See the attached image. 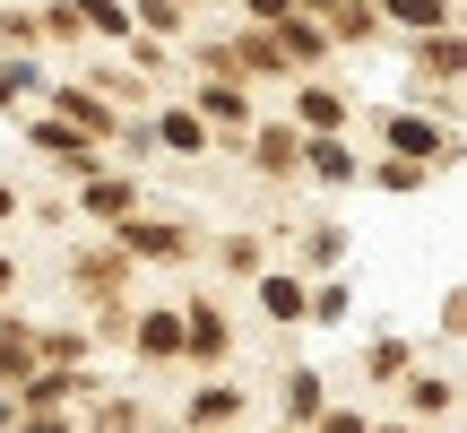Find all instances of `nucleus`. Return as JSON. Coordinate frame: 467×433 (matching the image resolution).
I'll return each instance as SVG.
<instances>
[{
  "label": "nucleus",
  "instance_id": "nucleus-1",
  "mask_svg": "<svg viewBox=\"0 0 467 433\" xmlns=\"http://www.w3.org/2000/svg\"><path fill=\"white\" fill-rule=\"evenodd\" d=\"M121 243H130L139 260H182V251H191V243H182V226H148V216H139V226L121 234Z\"/></svg>",
  "mask_w": 467,
  "mask_h": 433
},
{
  "label": "nucleus",
  "instance_id": "nucleus-2",
  "mask_svg": "<svg viewBox=\"0 0 467 433\" xmlns=\"http://www.w3.org/2000/svg\"><path fill=\"white\" fill-rule=\"evenodd\" d=\"M200 113L217 121V131H243V121H251V96H243V87H208V96H200Z\"/></svg>",
  "mask_w": 467,
  "mask_h": 433
},
{
  "label": "nucleus",
  "instance_id": "nucleus-3",
  "mask_svg": "<svg viewBox=\"0 0 467 433\" xmlns=\"http://www.w3.org/2000/svg\"><path fill=\"white\" fill-rule=\"evenodd\" d=\"M295 113L312 121V131H337V121H347V96H329V87H303V96H295Z\"/></svg>",
  "mask_w": 467,
  "mask_h": 433
},
{
  "label": "nucleus",
  "instance_id": "nucleus-4",
  "mask_svg": "<svg viewBox=\"0 0 467 433\" xmlns=\"http://www.w3.org/2000/svg\"><path fill=\"white\" fill-rule=\"evenodd\" d=\"M389 139H399V156H441V131H433V121H389Z\"/></svg>",
  "mask_w": 467,
  "mask_h": 433
},
{
  "label": "nucleus",
  "instance_id": "nucleus-5",
  "mask_svg": "<svg viewBox=\"0 0 467 433\" xmlns=\"http://www.w3.org/2000/svg\"><path fill=\"white\" fill-rule=\"evenodd\" d=\"M260 303H268L277 321H303V286H295V278H268V286H260Z\"/></svg>",
  "mask_w": 467,
  "mask_h": 433
},
{
  "label": "nucleus",
  "instance_id": "nucleus-6",
  "mask_svg": "<svg viewBox=\"0 0 467 433\" xmlns=\"http://www.w3.org/2000/svg\"><path fill=\"white\" fill-rule=\"evenodd\" d=\"M61 113H69V121H78V131H113V113H104V104H96V96H78V87H69V96H61Z\"/></svg>",
  "mask_w": 467,
  "mask_h": 433
},
{
  "label": "nucleus",
  "instance_id": "nucleus-7",
  "mask_svg": "<svg viewBox=\"0 0 467 433\" xmlns=\"http://www.w3.org/2000/svg\"><path fill=\"white\" fill-rule=\"evenodd\" d=\"M312 165H320V183H355V156L337 148V139H320V148H312Z\"/></svg>",
  "mask_w": 467,
  "mask_h": 433
},
{
  "label": "nucleus",
  "instance_id": "nucleus-8",
  "mask_svg": "<svg viewBox=\"0 0 467 433\" xmlns=\"http://www.w3.org/2000/svg\"><path fill=\"white\" fill-rule=\"evenodd\" d=\"M87 208H96V216H121V208H130V183H113V174L87 183Z\"/></svg>",
  "mask_w": 467,
  "mask_h": 433
},
{
  "label": "nucleus",
  "instance_id": "nucleus-9",
  "mask_svg": "<svg viewBox=\"0 0 467 433\" xmlns=\"http://www.w3.org/2000/svg\"><path fill=\"white\" fill-rule=\"evenodd\" d=\"M372 26H381V17H372V9H364V0H337V35H347V44H364V35H372Z\"/></svg>",
  "mask_w": 467,
  "mask_h": 433
},
{
  "label": "nucleus",
  "instance_id": "nucleus-10",
  "mask_svg": "<svg viewBox=\"0 0 467 433\" xmlns=\"http://www.w3.org/2000/svg\"><path fill=\"white\" fill-rule=\"evenodd\" d=\"M191 347H200V355H225V321L208 312V303H200V321H191Z\"/></svg>",
  "mask_w": 467,
  "mask_h": 433
},
{
  "label": "nucleus",
  "instance_id": "nucleus-11",
  "mask_svg": "<svg viewBox=\"0 0 467 433\" xmlns=\"http://www.w3.org/2000/svg\"><path fill=\"white\" fill-rule=\"evenodd\" d=\"M69 17H78V26H96V35H121V9H113V0H78Z\"/></svg>",
  "mask_w": 467,
  "mask_h": 433
},
{
  "label": "nucleus",
  "instance_id": "nucleus-12",
  "mask_svg": "<svg viewBox=\"0 0 467 433\" xmlns=\"http://www.w3.org/2000/svg\"><path fill=\"white\" fill-rule=\"evenodd\" d=\"M0 373H9V382H26V330H0Z\"/></svg>",
  "mask_w": 467,
  "mask_h": 433
},
{
  "label": "nucleus",
  "instance_id": "nucleus-13",
  "mask_svg": "<svg viewBox=\"0 0 467 433\" xmlns=\"http://www.w3.org/2000/svg\"><path fill=\"white\" fill-rule=\"evenodd\" d=\"M139 347H148V355H173V347H182V330H173V321H165V312H156V321H148V330H139Z\"/></svg>",
  "mask_w": 467,
  "mask_h": 433
},
{
  "label": "nucleus",
  "instance_id": "nucleus-14",
  "mask_svg": "<svg viewBox=\"0 0 467 433\" xmlns=\"http://www.w3.org/2000/svg\"><path fill=\"white\" fill-rule=\"evenodd\" d=\"M295 156H303L295 131H260V165H295Z\"/></svg>",
  "mask_w": 467,
  "mask_h": 433
},
{
  "label": "nucleus",
  "instance_id": "nucleus-15",
  "mask_svg": "<svg viewBox=\"0 0 467 433\" xmlns=\"http://www.w3.org/2000/svg\"><path fill=\"white\" fill-rule=\"evenodd\" d=\"M389 17H407V26H441V0H389Z\"/></svg>",
  "mask_w": 467,
  "mask_h": 433
},
{
  "label": "nucleus",
  "instance_id": "nucleus-16",
  "mask_svg": "<svg viewBox=\"0 0 467 433\" xmlns=\"http://www.w3.org/2000/svg\"><path fill=\"white\" fill-rule=\"evenodd\" d=\"M285 407H295V417H312V407H320V382H312V373H295V382H285Z\"/></svg>",
  "mask_w": 467,
  "mask_h": 433
},
{
  "label": "nucleus",
  "instance_id": "nucleus-17",
  "mask_svg": "<svg viewBox=\"0 0 467 433\" xmlns=\"http://www.w3.org/2000/svg\"><path fill=\"white\" fill-rule=\"evenodd\" d=\"M407 399H416V407H451V382H433V373H416V382H407Z\"/></svg>",
  "mask_w": 467,
  "mask_h": 433
},
{
  "label": "nucleus",
  "instance_id": "nucleus-18",
  "mask_svg": "<svg viewBox=\"0 0 467 433\" xmlns=\"http://www.w3.org/2000/svg\"><path fill=\"white\" fill-rule=\"evenodd\" d=\"M285 9H295V0H251V17H285Z\"/></svg>",
  "mask_w": 467,
  "mask_h": 433
},
{
  "label": "nucleus",
  "instance_id": "nucleus-19",
  "mask_svg": "<svg viewBox=\"0 0 467 433\" xmlns=\"http://www.w3.org/2000/svg\"><path fill=\"white\" fill-rule=\"evenodd\" d=\"M320 433H364V417H329V425H320Z\"/></svg>",
  "mask_w": 467,
  "mask_h": 433
},
{
  "label": "nucleus",
  "instance_id": "nucleus-20",
  "mask_svg": "<svg viewBox=\"0 0 467 433\" xmlns=\"http://www.w3.org/2000/svg\"><path fill=\"white\" fill-rule=\"evenodd\" d=\"M0 216H9V183H0Z\"/></svg>",
  "mask_w": 467,
  "mask_h": 433
},
{
  "label": "nucleus",
  "instance_id": "nucleus-21",
  "mask_svg": "<svg viewBox=\"0 0 467 433\" xmlns=\"http://www.w3.org/2000/svg\"><path fill=\"white\" fill-rule=\"evenodd\" d=\"M0 286H9V260H0Z\"/></svg>",
  "mask_w": 467,
  "mask_h": 433
},
{
  "label": "nucleus",
  "instance_id": "nucleus-22",
  "mask_svg": "<svg viewBox=\"0 0 467 433\" xmlns=\"http://www.w3.org/2000/svg\"><path fill=\"white\" fill-rule=\"evenodd\" d=\"M0 96H9V79H0Z\"/></svg>",
  "mask_w": 467,
  "mask_h": 433
}]
</instances>
